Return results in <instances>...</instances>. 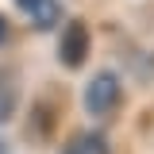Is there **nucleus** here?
<instances>
[{"label": "nucleus", "mask_w": 154, "mask_h": 154, "mask_svg": "<svg viewBox=\"0 0 154 154\" xmlns=\"http://www.w3.org/2000/svg\"><path fill=\"white\" fill-rule=\"evenodd\" d=\"M119 100H123V85H119V77L116 73H96L89 85H85V112L89 116H112L119 108Z\"/></svg>", "instance_id": "nucleus-1"}, {"label": "nucleus", "mask_w": 154, "mask_h": 154, "mask_svg": "<svg viewBox=\"0 0 154 154\" xmlns=\"http://www.w3.org/2000/svg\"><path fill=\"white\" fill-rule=\"evenodd\" d=\"M58 58H62V66H85V58H89V27L73 19V23H66V31H62V42H58Z\"/></svg>", "instance_id": "nucleus-2"}, {"label": "nucleus", "mask_w": 154, "mask_h": 154, "mask_svg": "<svg viewBox=\"0 0 154 154\" xmlns=\"http://www.w3.org/2000/svg\"><path fill=\"white\" fill-rule=\"evenodd\" d=\"M62 154H112V146H108V139L100 131H77L73 139L66 143Z\"/></svg>", "instance_id": "nucleus-3"}, {"label": "nucleus", "mask_w": 154, "mask_h": 154, "mask_svg": "<svg viewBox=\"0 0 154 154\" xmlns=\"http://www.w3.org/2000/svg\"><path fill=\"white\" fill-rule=\"evenodd\" d=\"M58 12H62V8H58L54 0H42L35 12H31V19H35L38 27H54V23H58Z\"/></svg>", "instance_id": "nucleus-4"}, {"label": "nucleus", "mask_w": 154, "mask_h": 154, "mask_svg": "<svg viewBox=\"0 0 154 154\" xmlns=\"http://www.w3.org/2000/svg\"><path fill=\"white\" fill-rule=\"evenodd\" d=\"M12 104H16V89L12 85H0V119L12 116Z\"/></svg>", "instance_id": "nucleus-5"}, {"label": "nucleus", "mask_w": 154, "mask_h": 154, "mask_svg": "<svg viewBox=\"0 0 154 154\" xmlns=\"http://www.w3.org/2000/svg\"><path fill=\"white\" fill-rule=\"evenodd\" d=\"M16 4H19V8H23V12H35V8H38V4H42V0H16Z\"/></svg>", "instance_id": "nucleus-6"}, {"label": "nucleus", "mask_w": 154, "mask_h": 154, "mask_svg": "<svg viewBox=\"0 0 154 154\" xmlns=\"http://www.w3.org/2000/svg\"><path fill=\"white\" fill-rule=\"evenodd\" d=\"M4 42H8V19L0 16V46H4Z\"/></svg>", "instance_id": "nucleus-7"}, {"label": "nucleus", "mask_w": 154, "mask_h": 154, "mask_svg": "<svg viewBox=\"0 0 154 154\" xmlns=\"http://www.w3.org/2000/svg\"><path fill=\"white\" fill-rule=\"evenodd\" d=\"M0 154H4V143H0Z\"/></svg>", "instance_id": "nucleus-8"}]
</instances>
